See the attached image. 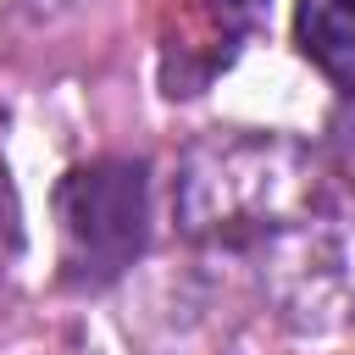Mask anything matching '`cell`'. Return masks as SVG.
<instances>
[{
	"instance_id": "cell-2",
	"label": "cell",
	"mask_w": 355,
	"mask_h": 355,
	"mask_svg": "<svg viewBox=\"0 0 355 355\" xmlns=\"http://www.w3.org/2000/svg\"><path fill=\"white\" fill-rule=\"evenodd\" d=\"M55 233L72 288L116 283L150 239V166L128 155L72 166L55 183Z\"/></svg>"
},
{
	"instance_id": "cell-1",
	"label": "cell",
	"mask_w": 355,
	"mask_h": 355,
	"mask_svg": "<svg viewBox=\"0 0 355 355\" xmlns=\"http://www.w3.org/2000/svg\"><path fill=\"white\" fill-rule=\"evenodd\" d=\"M316 200V166L288 139H205L178 178V222L194 239L250 244Z\"/></svg>"
},
{
	"instance_id": "cell-3",
	"label": "cell",
	"mask_w": 355,
	"mask_h": 355,
	"mask_svg": "<svg viewBox=\"0 0 355 355\" xmlns=\"http://www.w3.org/2000/svg\"><path fill=\"white\" fill-rule=\"evenodd\" d=\"M294 39L333 89L355 94V0H300Z\"/></svg>"
},
{
	"instance_id": "cell-4",
	"label": "cell",
	"mask_w": 355,
	"mask_h": 355,
	"mask_svg": "<svg viewBox=\"0 0 355 355\" xmlns=\"http://www.w3.org/2000/svg\"><path fill=\"white\" fill-rule=\"evenodd\" d=\"M266 6L272 0H200V22H205V39H211V50H205V61H211V78L239 55V44L266 22Z\"/></svg>"
}]
</instances>
